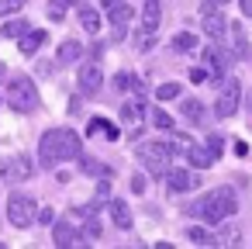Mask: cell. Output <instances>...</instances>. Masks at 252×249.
<instances>
[{
	"label": "cell",
	"instance_id": "f35d334b",
	"mask_svg": "<svg viewBox=\"0 0 252 249\" xmlns=\"http://www.w3.org/2000/svg\"><path fill=\"white\" fill-rule=\"evenodd\" d=\"M131 190H135V194H142V190H145V180H142V177H135V180H131Z\"/></svg>",
	"mask_w": 252,
	"mask_h": 249
},
{
	"label": "cell",
	"instance_id": "5bb4252c",
	"mask_svg": "<svg viewBox=\"0 0 252 249\" xmlns=\"http://www.w3.org/2000/svg\"><path fill=\"white\" fill-rule=\"evenodd\" d=\"M142 118H145V104L135 97V101H128L125 107H121V121L125 125H131V132L138 135V128H142Z\"/></svg>",
	"mask_w": 252,
	"mask_h": 249
},
{
	"label": "cell",
	"instance_id": "7402d4cb",
	"mask_svg": "<svg viewBox=\"0 0 252 249\" xmlns=\"http://www.w3.org/2000/svg\"><path fill=\"white\" fill-rule=\"evenodd\" d=\"M42 42H45V32H28L25 38H21V56H35L38 49H42Z\"/></svg>",
	"mask_w": 252,
	"mask_h": 249
},
{
	"label": "cell",
	"instance_id": "3957f363",
	"mask_svg": "<svg viewBox=\"0 0 252 249\" xmlns=\"http://www.w3.org/2000/svg\"><path fill=\"white\" fill-rule=\"evenodd\" d=\"M138 159L152 177H166L173 170V145L169 142H142L138 145Z\"/></svg>",
	"mask_w": 252,
	"mask_h": 249
},
{
	"label": "cell",
	"instance_id": "44dd1931",
	"mask_svg": "<svg viewBox=\"0 0 252 249\" xmlns=\"http://www.w3.org/2000/svg\"><path fill=\"white\" fill-rule=\"evenodd\" d=\"M187 239H190L193 246H218V232L211 235V232L200 228V225H190V228H187Z\"/></svg>",
	"mask_w": 252,
	"mask_h": 249
},
{
	"label": "cell",
	"instance_id": "8992f818",
	"mask_svg": "<svg viewBox=\"0 0 252 249\" xmlns=\"http://www.w3.org/2000/svg\"><path fill=\"white\" fill-rule=\"evenodd\" d=\"M35 163L28 156H11V159H0V183H18V180H32Z\"/></svg>",
	"mask_w": 252,
	"mask_h": 249
},
{
	"label": "cell",
	"instance_id": "e575fe53",
	"mask_svg": "<svg viewBox=\"0 0 252 249\" xmlns=\"http://www.w3.org/2000/svg\"><path fill=\"white\" fill-rule=\"evenodd\" d=\"M83 235H87V239H100V221H94V218H90V221H87V228H83Z\"/></svg>",
	"mask_w": 252,
	"mask_h": 249
},
{
	"label": "cell",
	"instance_id": "8fae6325",
	"mask_svg": "<svg viewBox=\"0 0 252 249\" xmlns=\"http://www.w3.org/2000/svg\"><path fill=\"white\" fill-rule=\"evenodd\" d=\"M180 149H183V156H187V163L193 166V170H207L211 163H214V152L207 149V142L204 145H197V142H180Z\"/></svg>",
	"mask_w": 252,
	"mask_h": 249
},
{
	"label": "cell",
	"instance_id": "9c48e42d",
	"mask_svg": "<svg viewBox=\"0 0 252 249\" xmlns=\"http://www.w3.org/2000/svg\"><path fill=\"white\" fill-rule=\"evenodd\" d=\"M204 63H207V70H211L214 76H224V73L231 70V63H235V52H228V49H221V45L214 42V45L204 49Z\"/></svg>",
	"mask_w": 252,
	"mask_h": 249
},
{
	"label": "cell",
	"instance_id": "7a4b0ae2",
	"mask_svg": "<svg viewBox=\"0 0 252 249\" xmlns=\"http://www.w3.org/2000/svg\"><path fill=\"white\" fill-rule=\"evenodd\" d=\"M187 211H190L193 218L207 221V225H221V221H228V218L238 211V194L224 183V187H214V190H207L204 197H197Z\"/></svg>",
	"mask_w": 252,
	"mask_h": 249
},
{
	"label": "cell",
	"instance_id": "7bdbcfd3",
	"mask_svg": "<svg viewBox=\"0 0 252 249\" xmlns=\"http://www.w3.org/2000/svg\"><path fill=\"white\" fill-rule=\"evenodd\" d=\"M104 4H107V7H111V4H114V0H104Z\"/></svg>",
	"mask_w": 252,
	"mask_h": 249
},
{
	"label": "cell",
	"instance_id": "30bf717a",
	"mask_svg": "<svg viewBox=\"0 0 252 249\" xmlns=\"http://www.w3.org/2000/svg\"><path fill=\"white\" fill-rule=\"evenodd\" d=\"M107 18H111V25H114V38L121 42L125 32H128V25H131V18H135V7H131V4H121V0H114V4L107 7Z\"/></svg>",
	"mask_w": 252,
	"mask_h": 249
},
{
	"label": "cell",
	"instance_id": "52a82bcc",
	"mask_svg": "<svg viewBox=\"0 0 252 249\" xmlns=\"http://www.w3.org/2000/svg\"><path fill=\"white\" fill-rule=\"evenodd\" d=\"M238 104H242V87H238V80H228L224 90H221L218 101H214V114H218V118H231V114L238 111Z\"/></svg>",
	"mask_w": 252,
	"mask_h": 249
},
{
	"label": "cell",
	"instance_id": "d590c367",
	"mask_svg": "<svg viewBox=\"0 0 252 249\" xmlns=\"http://www.w3.org/2000/svg\"><path fill=\"white\" fill-rule=\"evenodd\" d=\"M38 221H42V225H56V211H52V208H42V211H38Z\"/></svg>",
	"mask_w": 252,
	"mask_h": 249
},
{
	"label": "cell",
	"instance_id": "f546056e",
	"mask_svg": "<svg viewBox=\"0 0 252 249\" xmlns=\"http://www.w3.org/2000/svg\"><path fill=\"white\" fill-rule=\"evenodd\" d=\"M152 125H156L159 132H169V128H176V125H173V118H169L162 107H156V111H152Z\"/></svg>",
	"mask_w": 252,
	"mask_h": 249
},
{
	"label": "cell",
	"instance_id": "4316f807",
	"mask_svg": "<svg viewBox=\"0 0 252 249\" xmlns=\"http://www.w3.org/2000/svg\"><path fill=\"white\" fill-rule=\"evenodd\" d=\"M131 45H135L138 52H149V49L156 45V32H145V28H138V32H135V42H131Z\"/></svg>",
	"mask_w": 252,
	"mask_h": 249
},
{
	"label": "cell",
	"instance_id": "1f68e13d",
	"mask_svg": "<svg viewBox=\"0 0 252 249\" xmlns=\"http://www.w3.org/2000/svg\"><path fill=\"white\" fill-rule=\"evenodd\" d=\"M238 228H218V246H238Z\"/></svg>",
	"mask_w": 252,
	"mask_h": 249
},
{
	"label": "cell",
	"instance_id": "4fadbf2b",
	"mask_svg": "<svg viewBox=\"0 0 252 249\" xmlns=\"http://www.w3.org/2000/svg\"><path fill=\"white\" fill-rule=\"evenodd\" d=\"M224 32H228V21H224V14H221V7L204 11V35H207L211 42H221Z\"/></svg>",
	"mask_w": 252,
	"mask_h": 249
},
{
	"label": "cell",
	"instance_id": "ffe728a7",
	"mask_svg": "<svg viewBox=\"0 0 252 249\" xmlns=\"http://www.w3.org/2000/svg\"><path fill=\"white\" fill-rule=\"evenodd\" d=\"M80 25H83L87 35H97V32H100V14H97L94 7L83 4V7H80Z\"/></svg>",
	"mask_w": 252,
	"mask_h": 249
},
{
	"label": "cell",
	"instance_id": "ac0fdd59",
	"mask_svg": "<svg viewBox=\"0 0 252 249\" xmlns=\"http://www.w3.org/2000/svg\"><path fill=\"white\" fill-rule=\"evenodd\" d=\"M52 242H56V246H76V242H80V232H76L69 221H56V225H52Z\"/></svg>",
	"mask_w": 252,
	"mask_h": 249
},
{
	"label": "cell",
	"instance_id": "4dcf8cb0",
	"mask_svg": "<svg viewBox=\"0 0 252 249\" xmlns=\"http://www.w3.org/2000/svg\"><path fill=\"white\" fill-rule=\"evenodd\" d=\"M66 7H69V0H49V18L59 25V21L66 18Z\"/></svg>",
	"mask_w": 252,
	"mask_h": 249
},
{
	"label": "cell",
	"instance_id": "6da1fadb",
	"mask_svg": "<svg viewBox=\"0 0 252 249\" xmlns=\"http://www.w3.org/2000/svg\"><path fill=\"white\" fill-rule=\"evenodd\" d=\"M80 156H83V145H80V135L73 128H49L38 139V163L45 170H56V166L73 163Z\"/></svg>",
	"mask_w": 252,
	"mask_h": 249
},
{
	"label": "cell",
	"instance_id": "7c38bea8",
	"mask_svg": "<svg viewBox=\"0 0 252 249\" xmlns=\"http://www.w3.org/2000/svg\"><path fill=\"white\" fill-rule=\"evenodd\" d=\"M197 183H200V177L190 173V170H169V173H166V187H169L173 194H187V190H193Z\"/></svg>",
	"mask_w": 252,
	"mask_h": 249
},
{
	"label": "cell",
	"instance_id": "d6a6232c",
	"mask_svg": "<svg viewBox=\"0 0 252 249\" xmlns=\"http://www.w3.org/2000/svg\"><path fill=\"white\" fill-rule=\"evenodd\" d=\"M25 7V0H0V14H18Z\"/></svg>",
	"mask_w": 252,
	"mask_h": 249
},
{
	"label": "cell",
	"instance_id": "b9f144b4",
	"mask_svg": "<svg viewBox=\"0 0 252 249\" xmlns=\"http://www.w3.org/2000/svg\"><path fill=\"white\" fill-rule=\"evenodd\" d=\"M4 73H7V66H4V63H0V76H4Z\"/></svg>",
	"mask_w": 252,
	"mask_h": 249
},
{
	"label": "cell",
	"instance_id": "836d02e7",
	"mask_svg": "<svg viewBox=\"0 0 252 249\" xmlns=\"http://www.w3.org/2000/svg\"><path fill=\"white\" fill-rule=\"evenodd\" d=\"M207 149H211V152H214V159H218V156H221V149H224V139L211 132V135H207Z\"/></svg>",
	"mask_w": 252,
	"mask_h": 249
},
{
	"label": "cell",
	"instance_id": "2e32d148",
	"mask_svg": "<svg viewBox=\"0 0 252 249\" xmlns=\"http://www.w3.org/2000/svg\"><path fill=\"white\" fill-rule=\"evenodd\" d=\"M80 56H83V42L66 38V42L59 45V52H56V63H59V66H69V63H80Z\"/></svg>",
	"mask_w": 252,
	"mask_h": 249
},
{
	"label": "cell",
	"instance_id": "8d00e7d4",
	"mask_svg": "<svg viewBox=\"0 0 252 249\" xmlns=\"http://www.w3.org/2000/svg\"><path fill=\"white\" fill-rule=\"evenodd\" d=\"M190 80H193V83H204V80H207V66H197V70H190Z\"/></svg>",
	"mask_w": 252,
	"mask_h": 249
},
{
	"label": "cell",
	"instance_id": "484cf974",
	"mask_svg": "<svg viewBox=\"0 0 252 249\" xmlns=\"http://www.w3.org/2000/svg\"><path fill=\"white\" fill-rule=\"evenodd\" d=\"M197 45H200V42H197L193 32H180V35L173 38V49H176V52H193Z\"/></svg>",
	"mask_w": 252,
	"mask_h": 249
},
{
	"label": "cell",
	"instance_id": "603a6c76",
	"mask_svg": "<svg viewBox=\"0 0 252 249\" xmlns=\"http://www.w3.org/2000/svg\"><path fill=\"white\" fill-rule=\"evenodd\" d=\"M183 118H187L190 125H204V104H200L197 97L183 101Z\"/></svg>",
	"mask_w": 252,
	"mask_h": 249
},
{
	"label": "cell",
	"instance_id": "5b68a950",
	"mask_svg": "<svg viewBox=\"0 0 252 249\" xmlns=\"http://www.w3.org/2000/svg\"><path fill=\"white\" fill-rule=\"evenodd\" d=\"M35 218H38V204H35V197L14 190V194L7 197V221H11L14 228H28Z\"/></svg>",
	"mask_w": 252,
	"mask_h": 249
},
{
	"label": "cell",
	"instance_id": "f1b7e54d",
	"mask_svg": "<svg viewBox=\"0 0 252 249\" xmlns=\"http://www.w3.org/2000/svg\"><path fill=\"white\" fill-rule=\"evenodd\" d=\"M180 94H183V87H180V83H173V80H169V83H162V87L156 90V97H159V101H176Z\"/></svg>",
	"mask_w": 252,
	"mask_h": 249
},
{
	"label": "cell",
	"instance_id": "74e56055",
	"mask_svg": "<svg viewBox=\"0 0 252 249\" xmlns=\"http://www.w3.org/2000/svg\"><path fill=\"white\" fill-rule=\"evenodd\" d=\"M228 4V0H204V4H200V14L204 11H214V7H224Z\"/></svg>",
	"mask_w": 252,
	"mask_h": 249
},
{
	"label": "cell",
	"instance_id": "cb8c5ba5",
	"mask_svg": "<svg viewBox=\"0 0 252 249\" xmlns=\"http://www.w3.org/2000/svg\"><path fill=\"white\" fill-rule=\"evenodd\" d=\"M87 135H104V139H118L121 132H118V128H114V125L107 121V118H94V121H90V128H87Z\"/></svg>",
	"mask_w": 252,
	"mask_h": 249
},
{
	"label": "cell",
	"instance_id": "d6986e66",
	"mask_svg": "<svg viewBox=\"0 0 252 249\" xmlns=\"http://www.w3.org/2000/svg\"><path fill=\"white\" fill-rule=\"evenodd\" d=\"M159 21H162L159 0H145V7H142V25H138V28H145V32H156V28H159Z\"/></svg>",
	"mask_w": 252,
	"mask_h": 249
},
{
	"label": "cell",
	"instance_id": "d4e9b609",
	"mask_svg": "<svg viewBox=\"0 0 252 249\" xmlns=\"http://www.w3.org/2000/svg\"><path fill=\"white\" fill-rule=\"evenodd\" d=\"M80 170H83L87 177H111V170H107L104 163H97L94 156H80Z\"/></svg>",
	"mask_w": 252,
	"mask_h": 249
},
{
	"label": "cell",
	"instance_id": "e0dca14e",
	"mask_svg": "<svg viewBox=\"0 0 252 249\" xmlns=\"http://www.w3.org/2000/svg\"><path fill=\"white\" fill-rule=\"evenodd\" d=\"M107 211H111V221H114L121 232H128V228H131V208H128L125 201H118V197H114V201L107 204Z\"/></svg>",
	"mask_w": 252,
	"mask_h": 249
},
{
	"label": "cell",
	"instance_id": "9a60e30c",
	"mask_svg": "<svg viewBox=\"0 0 252 249\" xmlns=\"http://www.w3.org/2000/svg\"><path fill=\"white\" fill-rule=\"evenodd\" d=\"M228 35H231V52H235V59H245V56H249V35H245V25L235 21V25L228 28Z\"/></svg>",
	"mask_w": 252,
	"mask_h": 249
},
{
	"label": "cell",
	"instance_id": "ab89813d",
	"mask_svg": "<svg viewBox=\"0 0 252 249\" xmlns=\"http://www.w3.org/2000/svg\"><path fill=\"white\" fill-rule=\"evenodd\" d=\"M38 73H42V76H52L56 70H52V63H42V66H38Z\"/></svg>",
	"mask_w": 252,
	"mask_h": 249
},
{
	"label": "cell",
	"instance_id": "277c9868",
	"mask_svg": "<svg viewBox=\"0 0 252 249\" xmlns=\"http://www.w3.org/2000/svg\"><path fill=\"white\" fill-rule=\"evenodd\" d=\"M7 104L14 111H21V114H32L38 107V87H35V80L32 76H14L7 83Z\"/></svg>",
	"mask_w": 252,
	"mask_h": 249
},
{
	"label": "cell",
	"instance_id": "83f0119b",
	"mask_svg": "<svg viewBox=\"0 0 252 249\" xmlns=\"http://www.w3.org/2000/svg\"><path fill=\"white\" fill-rule=\"evenodd\" d=\"M32 28H28V21H7L4 25V38H25Z\"/></svg>",
	"mask_w": 252,
	"mask_h": 249
},
{
	"label": "cell",
	"instance_id": "60d3db41",
	"mask_svg": "<svg viewBox=\"0 0 252 249\" xmlns=\"http://www.w3.org/2000/svg\"><path fill=\"white\" fill-rule=\"evenodd\" d=\"M238 4H242V14H249V18H252V0H238Z\"/></svg>",
	"mask_w": 252,
	"mask_h": 249
},
{
	"label": "cell",
	"instance_id": "ba28073f",
	"mask_svg": "<svg viewBox=\"0 0 252 249\" xmlns=\"http://www.w3.org/2000/svg\"><path fill=\"white\" fill-rule=\"evenodd\" d=\"M76 87H80V94L83 97H97L100 94V87H104V70L100 66H80V73H76Z\"/></svg>",
	"mask_w": 252,
	"mask_h": 249
}]
</instances>
